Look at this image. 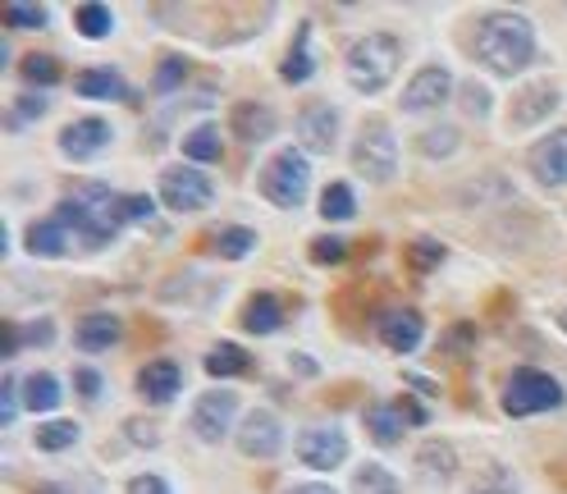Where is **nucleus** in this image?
Returning <instances> with one entry per match:
<instances>
[{
	"label": "nucleus",
	"instance_id": "obj_1",
	"mask_svg": "<svg viewBox=\"0 0 567 494\" xmlns=\"http://www.w3.org/2000/svg\"><path fill=\"white\" fill-rule=\"evenodd\" d=\"M476 56L495 73H504V78L522 73L531 65V56H535L531 19H522V14H489L481 23V33H476Z\"/></svg>",
	"mask_w": 567,
	"mask_h": 494
},
{
	"label": "nucleus",
	"instance_id": "obj_2",
	"mask_svg": "<svg viewBox=\"0 0 567 494\" xmlns=\"http://www.w3.org/2000/svg\"><path fill=\"white\" fill-rule=\"evenodd\" d=\"M115 206H119V197L106 184H83V188H73V197L60 202L56 220H65L73 239H83L88 248H106L115 239V229H124Z\"/></svg>",
	"mask_w": 567,
	"mask_h": 494
},
{
	"label": "nucleus",
	"instance_id": "obj_3",
	"mask_svg": "<svg viewBox=\"0 0 567 494\" xmlns=\"http://www.w3.org/2000/svg\"><path fill=\"white\" fill-rule=\"evenodd\" d=\"M398 60H403L398 37H390V33H367L362 42H352V50H348V83H352L357 92L375 96V92L390 88V78L398 73Z\"/></svg>",
	"mask_w": 567,
	"mask_h": 494
},
{
	"label": "nucleus",
	"instance_id": "obj_4",
	"mask_svg": "<svg viewBox=\"0 0 567 494\" xmlns=\"http://www.w3.org/2000/svg\"><path fill=\"white\" fill-rule=\"evenodd\" d=\"M563 384L545 371H535V367H522V371H512L508 384H504V412L508 417H535V412H554L563 407Z\"/></svg>",
	"mask_w": 567,
	"mask_h": 494
},
{
	"label": "nucleus",
	"instance_id": "obj_5",
	"mask_svg": "<svg viewBox=\"0 0 567 494\" xmlns=\"http://www.w3.org/2000/svg\"><path fill=\"white\" fill-rule=\"evenodd\" d=\"M306 179H312V170H306L302 147H284L262 170V197L284 206V211H293V206H302V197H306Z\"/></svg>",
	"mask_w": 567,
	"mask_h": 494
},
{
	"label": "nucleus",
	"instance_id": "obj_6",
	"mask_svg": "<svg viewBox=\"0 0 567 494\" xmlns=\"http://www.w3.org/2000/svg\"><path fill=\"white\" fill-rule=\"evenodd\" d=\"M352 170L362 179H371V184H390V179L398 174V142H394V134H390V124H384V119H371L362 134H357Z\"/></svg>",
	"mask_w": 567,
	"mask_h": 494
},
{
	"label": "nucleus",
	"instance_id": "obj_7",
	"mask_svg": "<svg viewBox=\"0 0 567 494\" xmlns=\"http://www.w3.org/2000/svg\"><path fill=\"white\" fill-rule=\"evenodd\" d=\"M216 197L211 188V179H206L201 170H188V165H178V170H165L161 174V202L170 206V211H206Z\"/></svg>",
	"mask_w": 567,
	"mask_h": 494
},
{
	"label": "nucleus",
	"instance_id": "obj_8",
	"mask_svg": "<svg viewBox=\"0 0 567 494\" xmlns=\"http://www.w3.org/2000/svg\"><path fill=\"white\" fill-rule=\"evenodd\" d=\"M426 422V412H421V403L417 399H394V403H375V407H367V430H371V439L380 449H390V445H398L403 439V430L407 426H421Z\"/></svg>",
	"mask_w": 567,
	"mask_h": 494
},
{
	"label": "nucleus",
	"instance_id": "obj_9",
	"mask_svg": "<svg viewBox=\"0 0 567 494\" xmlns=\"http://www.w3.org/2000/svg\"><path fill=\"white\" fill-rule=\"evenodd\" d=\"M234 412H239L234 389H206V394L197 399V407H193V430H197V439H206V445H220V439H229Z\"/></svg>",
	"mask_w": 567,
	"mask_h": 494
},
{
	"label": "nucleus",
	"instance_id": "obj_10",
	"mask_svg": "<svg viewBox=\"0 0 567 494\" xmlns=\"http://www.w3.org/2000/svg\"><path fill=\"white\" fill-rule=\"evenodd\" d=\"M526 170L535 174L540 188H567V128H558V134H549V138H540L526 151Z\"/></svg>",
	"mask_w": 567,
	"mask_h": 494
},
{
	"label": "nucleus",
	"instance_id": "obj_11",
	"mask_svg": "<svg viewBox=\"0 0 567 494\" xmlns=\"http://www.w3.org/2000/svg\"><path fill=\"white\" fill-rule=\"evenodd\" d=\"M298 458L316 472H334L344 458H348V435L339 426H312L298 435Z\"/></svg>",
	"mask_w": 567,
	"mask_h": 494
},
{
	"label": "nucleus",
	"instance_id": "obj_12",
	"mask_svg": "<svg viewBox=\"0 0 567 494\" xmlns=\"http://www.w3.org/2000/svg\"><path fill=\"white\" fill-rule=\"evenodd\" d=\"M234 439H239V453H247V458H275L279 445H284V426H279L275 412L256 407V412H247V417H243Z\"/></svg>",
	"mask_w": 567,
	"mask_h": 494
},
{
	"label": "nucleus",
	"instance_id": "obj_13",
	"mask_svg": "<svg viewBox=\"0 0 567 494\" xmlns=\"http://www.w3.org/2000/svg\"><path fill=\"white\" fill-rule=\"evenodd\" d=\"M449 92H453V78H449V69L430 65V69H421V73H417V78H412V83L403 88L398 106H403L407 115H421V111L444 106V101H449Z\"/></svg>",
	"mask_w": 567,
	"mask_h": 494
},
{
	"label": "nucleus",
	"instance_id": "obj_14",
	"mask_svg": "<svg viewBox=\"0 0 567 494\" xmlns=\"http://www.w3.org/2000/svg\"><path fill=\"white\" fill-rule=\"evenodd\" d=\"M375 334L380 344H390L394 353H417V344L426 340V317L412 307H398V311H384L375 321Z\"/></svg>",
	"mask_w": 567,
	"mask_h": 494
},
{
	"label": "nucleus",
	"instance_id": "obj_15",
	"mask_svg": "<svg viewBox=\"0 0 567 494\" xmlns=\"http://www.w3.org/2000/svg\"><path fill=\"white\" fill-rule=\"evenodd\" d=\"M334 134H339V111L329 106V101H316V106H306L298 115V138H302V151H334Z\"/></svg>",
	"mask_w": 567,
	"mask_h": 494
},
{
	"label": "nucleus",
	"instance_id": "obj_16",
	"mask_svg": "<svg viewBox=\"0 0 567 494\" xmlns=\"http://www.w3.org/2000/svg\"><path fill=\"white\" fill-rule=\"evenodd\" d=\"M106 142H111V124L106 119H73V124H65V134H60V151L69 156V161H92Z\"/></svg>",
	"mask_w": 567,
	"mask_h": 494
},
{
	"label": "nucleus",
	"instance_id": "obj_17",
	"mask_svg": "<svg viewBox=\"0 0 567 494\" xmlns=\"http://www.w3.org/2000/svg\"><path fill=\"white\" fill-rule=\"evenodd\" d=\"M178 389H184V376H178L174 361H147V367L138 371V394L147 403H174L178 399Z\"/></svg>",
	"mask_w": 567,
	"mask_h": 494
},
{
	"label": "nucleus",
	"instance_id": "obj_18",
	"mask_svg": "<svg viewBox=\"0 0 567 494\" xmlns=\"http://www.w3.org/2000/svg\"><path fill=\"white\" fill-rule=\"evenodd\" d=\"M563 101V88L558 83H531L522 96H518V106H512V124L518 128H531V124H540L554 106Z\"/></svg>",
	"mask_w": 567,
	"mask_h": 494
},
{
	"label": "nucleus",
	"instance_id": "obj_19",
	"mask_svg": "<svg viewBox=\"0 0 567 494\" xmlns=\"http://www.w3.org/2000/svg\"><path fill=\"white\" fill-rule=\"evenodd\" d=\"M229 128H234L243 142H266L275 134V111H266L262 101H243V106L229 111Z\"/></svg>",
	"mask_w": 567,
	"mask_h": 494
},
{
	"label": "nucleus",
	"instance_id": "obj_20",
	"mask_svg": "<svg viewBox=\"0 0 567 494\" xmlns=\"http://www.w3.org/2000/svg\"><path fill=\"white\" fill-rule=\"evenodd\" d=\"M115 340H119V317H111V311H92V317L79 321V334H73L79 353H106Z\"/></svg>",
	"mask_w": 567,
	"mask_h": 494
},
{
	"label": "nucleus",
	"instance_id": "obj_21",
	"mask_svg": "<svg viewBox=\"0 0 567 494\" xmlns=\"http://www.w3.org/2000/svg\"><path fill=\"white\" fill-rule=\"evenodd\" d=\"M239 321H243L247 334H275L284 325V302L275 294H252L243 302V317Z\"/></svg>",
	"mask_w": 567,
	"mask_h": 494
},
{
	"label": "nucleus",
	"instance_id": "obj_22",
	"mask_svg": "<svg viewBox=\"0 0 567 494\" xmlns=\"http://www.w3.org/2000/svg\"><path fill=\"white\" fill-rule=\"evenodd\" d=\"M65 243H69V225L65 220H37L28 229V252L42 256V262H56V256H65Z\"/></svg>",
	"mask_w": 567,
	"mask_h": 494
},
{
	"label": "nucleus",
	"instance_id": "obj_23",
	"mask_svg": "<svg viewBox=\"0 0 567 494\" xmlns=\"http://www.w3.org/2000/svg\"><path fill=\"white\" fill-rule=\"evenodd\" d=\"M306 37H312V23H302V28H298V37H293V46H289V56H284V65H279V78H284V83H306V78L316 73L312 50H306Z\"/></svg>",
	"mask_w": 567,
	"mask_h": 494
},
{
	"label": "nucleus",
	"instance_id": "obj_24",
	"mask_svg": "<svg viewBox=\"0 0 567 494\" xmlns=\"http://www.w3.org/2000/svg\"><path fill=\"white\" fill-rule=\"evenodd\" d=\"M417 462L430 481H449L458 472V453H453V445H444V439H426V445L417 449Z\"/></svg>",
	"mask_w": 567,
	"mask_h": 494
},
{
	"label": "nucleus",
	"instance_id": "obj_25",
	"mask_svg": "<svg viewBox=\"0 0 567 494\" xmlns=\"http://www.w3.org/2000/svg\"><path fill=\"white\" fill-rule=\"evenodd\" d=\"M220 151H224V142H220V128L216 124H197L193 134L184 138V156L193 165H211V161H220Z\"/></svg>",
	"mask_w": 567,
	"mask_h": 494
},
{
	"label": "nucleus",
	"instance_id": "obj_26",
	"mask_svg": "<svg viewBox=\"0 0 567 494\" xmlns=\"http://www.w3.org/2000/svg\"><path fill=\"white\" fill-rule=\"evenodd\" d=\"M247 371H252V357L239 344H216L206 353V376L224 380V376H247Z\"/></svg>",
	"mask_w": 567,
	"mask_h": 494
},
{
	"label": "nucleus",
	"instance_id": "obj_27",
	"mask_svg": "<svg viewBox=\"0 0 567 494\" xmlns=\"http://www.w3.org/2000/svg\"><path fill=\"white\" fill-rule=\"evenodd\" d=\"M79 96H92V101H119V96H124V78H119V69H83V73H79Z\"/></svg>",
	"mask_w": 567,
	"mask_h": 494
},
{
	"label": "nucleus",
	"instance_id": "obj_28",
	"mask_svg": "<svg viewBox=\"0 0 567 494\" xmlns=\"http://www.w3.org/2000/svg\"><path fill=\"white\" fill-rule=\"evenodd\" d=\"M23 407H28V412H56V407H60V384H56V376H46V371L28 376V384H23Z\"/></svg>",
	"mask_w": 567,
	"mask_h": 494
},
{
	"label": "nucleus",
	"instance_id": "obj_29",
	"mask_svg": "<svg viewBox=\"0 0 567 494\" xmlns=\"http://www.w3.org/2000/svg\"><path fill=\"white\" fill-rule=\"evenodd\" d=\"M462 494H518V476H512L504 462H485L476 472V481Z\"/></svg>",
	"mask_w": 567,
	"mask_h": 494
},
{
	"label": "nucleus",
	"instance_id": "obj_30",
	"mask_svg": "<svg viewBox=\"0 0 567 494\" xmlns=\"http://www.w3.org/2000/svg\"><path fill=\"white\" fill-rule=\"evenodd\" d=\"M252 248H256V233L247 225H229L216 233V252L224 262H243V256H252Z\"/></svg>",
	"mask_w": 567,
	"mask_h": 494
},
{
	"label": "nucleus",
	"instance_id": "obj_31",
	"mask_svg": "<svg viewBox=\"0 0 567 494\" xmlns=\"http://www.w3.org/2000/svg\"><path fill=\"white\" fill-rule=\"evenodd\" d=\"M352 494H403V485H398L390 472H384L380 462H367V467H357Z\"/></svg>",
	"mask_w": 567,
	"mask_h": 494
},
{
	"label": "nucleus",
	"instance_id": "obj_32",
	"mask_svg": "<svg viewBox=\"0 0 567 494\" xmlns=\"http://www.w3.org/2000/svg\"><path fill=\"white\" fill-rule=\"evenodd\" d=\"M321 216H325V220H352V216H357L352 188H348V184H329V188L321 193Z\"/></svg>",
	"mask_w": 567,
	"mask_h": 494
},
{
	"label": "nucleus",
	"instance_id": "obj_33",
	"mask_svg": "<svg viewBox=\"0 0 567 494\" xmlns=\"http://www.w3.org/2000/svg\"><path fill=\"white\" fill-rule=\"evenodd\" d=\"M60 60L56 56H42V50H37V56H28V60H23V78H28V83L33 88H56L60 83Z\"/></svg>",
	"mask_w": 567,
	"mask_h": 494
},
{
	"label": "nucleus",
	"instance_id": "obj_34",
	"mask_svg": "<svg viewBox=\"0 0 567 494\" xmlns=\"http://www.w3.org/2000/svg\"><path fill=\"white\" fill-rule=\"evenodd\" d=\"M449 256V248L444 243H435V239H412L407 243V266L412 271H435Z\"/></svg>",
	"mask_w": 567,
	"mask_h": 494
},
{
	"label": "nucleus",
	"instance_id": "obj_35",
	"mask_svg": "<svg viewBox=\"0 0 567 494\" xmlns=\"http://www.w3.org/2000/svg\"><path fill=\"white\" fill-rule=\"evenodd\" d=\"M73 23H79V33L83 37H92V42H101V37H111V10L106 5H79V14H73Z\"/></svg>",
	"mask_w": 567,
	"mask_h": 494
},
{
	"label": "nucleus",
	"instance_id": "obj_36",
	"mask_svg": "<svg viewBox=\"0 0 567 494\" xmlns=\"http://www.w3.org/2000/svg\"><path fill=\"white\" fill-rule=\"evenodd\" d=\"M184 78H188V60H184V56H165L161 69H157V78H151V92L170 96L178 83H184Z\"/></svg>",
	"mask_w": 567,
	"mask_h": 494
},
{
	"label": "nucleus",
	"instance_id": "obj_37",
	"mask_svg": "<svg viewBox=\"0 0 567 494\" xmlns=\"http://www.w3.org/2000/svg\"><path fill=\"white\" fill-rule=\"evenodd\" d=\"M73 439H79V426H73V422H50V426L37 430V449L42 453H60V449L73 445Z\"/></svg>",
	"mask_w": 567,
	"mask_h": 494
},
{
	"label": "nucleus",
	"instance_id": "obj_38",
	"mask_svg": "<svg viewBox=\"0 0 567 494\" xmlns=\"http://www.w3.org/2000/svg\"><path fill=\"white\" fill-rule=\"evenodd\" d=\"M348 239H334V233H321V239H312V262L316 266H339L348 262Z\"/></svg>",
	"mask_w": 567,
	"mask_h": 494
},
{
	"label": "nucleus",
	"instance_id": "obj_39",
	"mask_svg": "<svg viewBox=\"0 0 567 494\" xmlns=\"http://www.w3.org/2000/svg\"><path fill=\"white\" fill-rule=\"evenodd\" d=\"M119 225H134V220H151L157 216V202L151 197H142V193H128V197H119Z\"/></svg>",
	"mask_w": 567,
	"mask_h": 494
},
{
	"label": "nucleus",
	"instance_id": "obj_40",
	"mask_svg": "<svg viewBox=\"0 0 567 494\" xmlns=\"http://www.w3.org/2000/svg\"><path fill=\"white\" fill-rule=\"evenodd\" d=\"M5 23H14V28H46L50 23V10H42V5H5Z\"/></svg>",
	"mask_w": 567,
	"mask_h": 494
},
{
	"label": "nucleus",
	"instance_id": "obj_41",
	"mask_svg": "<svg viewBox=\"0 0 567 494\" xmlns=\"http://www.w3.org/2000/svg\"><path fill=\"white\" fill-rule=\"evenodd\" d=\"M472 344H476V325H453L444 340H440V353H444V357H467Z\"/></svg>",
	"mask_w": 567,
	"mask_h": 494
},
{
	"label": "nucleus",
	"instance_id": "obj_42",
	"mask_svg": "<svg viewBox=\"0 0 567 494\" xmlns=\"http://www.w3.org/2000/svg\"><path fill=\"white\" fill-rule=\"evenodd\" d=\"M453 147H458L453 128H426V138H421V151H426V156H449Z\"/></svg>",
	"mask_w": 567,
	"mask_h": 494
},
{
	"label": "nucleus",
	"instance_id": "obj_43",
	"mask_svg": "<svg viewBox=\"0 0 567 494\" xmlns=\"http://www.w3.org/2000/svg\"><path fill=\"white\" fill-rule=\"evenodd\" d=\"M124 435L134 439L138 449H157V439H161V435H157V426H151L147 417H128V422H124Z\"/></svg>",
	"mask_w": 567,
	"mask_h": 494
},
{
	"label": "nucleus",
	"instance_id": "obj_44",
	"mask_svg": "<svg viewBox=\"0 0 567 494\" xmlns=\"http://www.w3.org/2000/svg\"><path fill=\"white\" fill-rule=\"evenodd\" d=\"M73 389H79L83 403H96L101 399V376L92 367H79V371H73Z\"/></svg>",
	"mask_w": 567,
	"mask_h": 494
},
{
	"label": "nucleus",
	"instance_id": "obj_45",
	"mask_svg": "<svg viewBox=\"0 0 567 494\" xmlns=\"http://www.w3.org/2000/svg\"><path fill=\"white\" fill-rule=\"evenodd\" d=\"M19 340H23V344H33V348H42V344L56 340V325H50V321H33L28 330H19Z\"/></svg>",
	"mask_w": 567,
	"mask_h": 494
},
{
	"label": "nucleus",
	"instance_id": "obj_46",
	"mask_svg": "<svg viewBox=\"0 0 567 494\" xmlns=\"http://www.w3.org/2000/svg\"><path fill=\"white\" fill-rule=\"evenodd\" d=\"M128 494H170V485L161 476H134L128 481Z\"/></svg>",
	"mask_w": 567,
	"mask_h": 494
},
{
	"label": "nucleus",
	"instance_id": "obj_47",
	"mask_svg": "<svg viewBox=\"0 0 567 494\" xmlns=\"http://www.w3.org/2000/svg\"><path fill=\"white\" fill-rule=\"evenodd\" d=\"M0 389H5V394H0V426H14V380H5V384H0Z\"/></svg>",
	"mask_w": 567,
	"mask_h": 494
},
{
	"label": "nucleus",
	"instance_id": "obj_48",
	"mask_svg": "<svg viewBox=\"0 0 567 494\" xmlns=\"http://www.w3.org/2000/svg\"><path fill=\"white\" fill-rule=\"evenodd\" d=\"M462 106H467L472 115H489V92H481L476 83L467 88V101H462Z\"/></svg>",
	"mask_w": 567,
	"mask_h": 494
},
{
	"label": "nucleus",
	"instance_id": "obj_49",
	"mask_svg": "<svg viewBox=\"0 0 567 494\" xmlns=\"http://www.w3.org/2000/svg\"><path fill=\"white\" fill-rule=\"evenodd\" d=\"M42 111H46V96H33V92H28V96L19 101V119H37Z\"/></svg>",
	"mask_w": 567,
	"mask_h": 494
},
{
	"label": "nucleus",
	"instance_id": "obj_50",
	"mask_svg": "<svg viewBox=\"0 0 567 494\" xmlns=\"http://www.w3.org/2000/svg\"><path fill=\"white\" fill-rule=\"evenodd\" d=\"M19 344H23V340H19V330H10V325H5V334H0V348H5V357H14V353H19Z\"/></svg>",
	"mask_w": 567,
	"mask_h": 494
},
{
	"label": "nucleus",
	"instance_id": "obj_51",
	"mask_svg": "<svg viewBox=\"0 0 567 494\" xmlns=\"http://www.w3.org/2000/svg\"><path fill=\"white\" fill-rule=\"evenodd\" d=\"M549 481H558V485H563V490H567V458H563V462H554V467H549Z\"/></svg>",
	"mask_w": 567,
	"mask_h": 494
},
{
	"label": "nucleus",
	"instance_id": "obj_52",
	"mask_svg": "<svg viewBox=\"0 0 567 494\" xmlns=\"http://www.w3.org/2000/svg\"><path fill=\"white\" fill-rule=\"evenodd\" d=\"M293 371H302V376H316V361H312V357H293Z\"/></svg>",
	"mask_w": 567,
	"mask_h": 494
},
{
	"label": "nucleus",
	"instance_id": "obj_53",
	"mask_svg": "<svg viewBox=\"0 0 567 494\" xmlns=\"http://www.w3.org/2000/svg\"><path fill=\"white\" fill-rule=\"evenodd\" d=\"M289 494H334L329 485H298V490H289Z\"/></svg>",
	"mask_w": 567,
	"mask_h": 494
},
{
	"label": "nucleus",
	"instance_id": "obj_54",
	"mask_svg": "<svg viewBox=\"0 0 567 494\" xmlns=\"http://www.w3.org/2000/svg\"><path fill=\"white\" fill-rule=\"evenodd\" d=\"M37 494H60V490H56V485H42V490H37Z\"/></svg>",
	"mask_w": 567,
	"mask_h": 494
},
{
	"label": "nucleus",
	"instance_id": "obj_55",
	"mask_svg": "<svg viewBox=\"0 0 567 494\" xmlns=\"http://www.w3.org/2000/svg\"><path fill=\"white\" fill-rule=\"evenodd\" d=\"M558 325H563V330H567V307H563V311H558Z\"/></svg>",
	"mask_w": 567,
	"mask_h": 494
}]
</instances>
